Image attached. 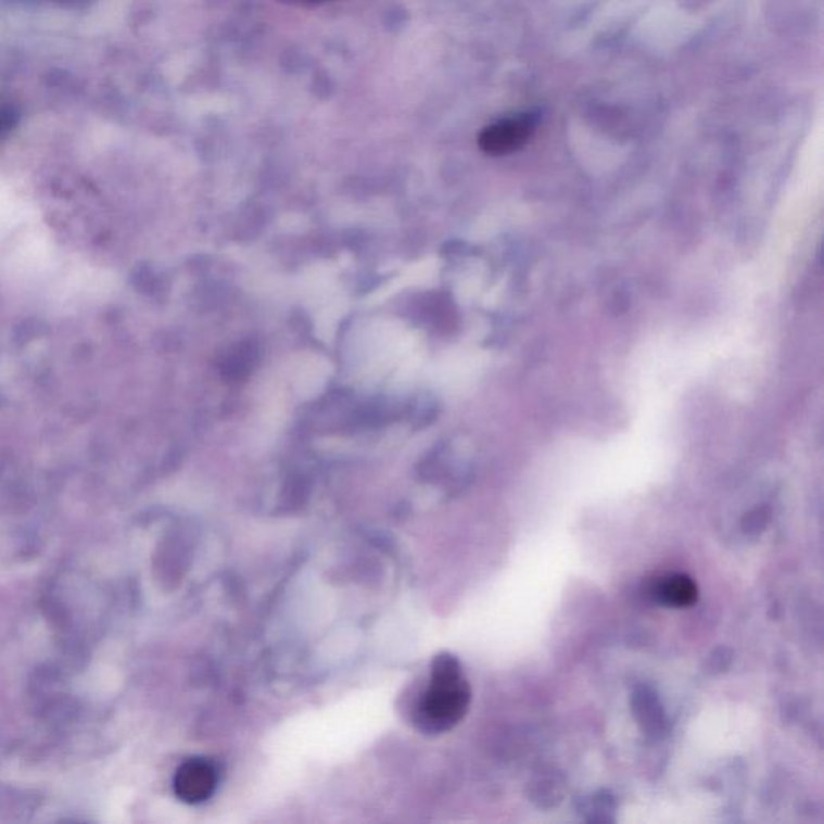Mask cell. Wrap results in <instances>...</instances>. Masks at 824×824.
Segmentation results:
<instances>
[{
  "instance_id": "obj_1",
  "label": "cell",
  "mask_w": 824,
  "mask_h": 824,
  "mask_svg": "<svg viewBox=\"0 0 824 824\" xmlns=\"http://www.w3.org/2000/svg\"><path fill=\"white\" fill-rule=\"evenodd\" d=\"M472 690L453 654H440L432 663L430 685L414 713V722L422 732L445 733L455 728L469 710Z\"/></svg>"
},
{
  "instance_id": "obj_2",
  "label": "cell",
  "mask_w": 824,
  "mask_h": 824,
  "mask_svg": "<svg viewBox=\"0 0 824 824\" xmlns=\"http://www.w3.org/2000/svg\"><path fill=\"white\" fill-rule=\"evenodd\" d=\"M216 786H218V772L208 760H187L176 772V796L190 806L208 800L215 794Z\"/></svg>"
},
{
  "instance_id": "obj_3",
  "label": "cell",
  "mask_w": 824,
  "mask_h": 824,
  "mask_svg": "<svg viewBox=\"0 0 824 824\" xmlns=\"http://www.w3.org/2000/svg\"><path fill=\"white\" fill-rule=\"evenodd\" d=\"M533 129H535V123L530 115L503 119L489 126L480 135L479 143L483 152L490 155H506L525 145L530 136L533 135Z\"/></svg>"
},
{
  "instance_id": "obj_4",
  "label": "cell",
  "mask_w": 824,
  "mask_h": 824,
  "mask_svg": "<svg viewBox=\"0 0 824 824\" xmlns=\"http://www.w3.org/2000/svg\"><path fill=\"white\" fill-rule=\"evenodd\" d=\"M630 703L644 736L652 740L660 739L665 734L667 717L656 690L647 685L636 686Z\"/></svg>"
},
{
  "instance_id": "obj_5",
  "label": "cell",
  "mask_w": 824,
  "mask_h": 824,
  "mask_svg": "<svg viewBox=\"0 0 824 824\" xmlns=\"http://www.w3.org/2000/svg\"><path fill=\"white\" fill-rule=\"evenodd\" d=\"M647 595L660 606L685 609L697 603L699 588L686 573H670L654 580Z\"/></svg>"
},
{
  "instance_id": "obj_6",
  "label": "cell",
  "mask_w": 824,
  "mask_h": 824,
  "mask_svg": "<svg viewBox=\"0 0 824 824\" xmlns=\"http://www.w3.org/2000/svg\"><path fill=\"white\" fill-rule=\"evenodd\" d=\"M580 810H582L583 815H586L588 822H613L617 803L613 796H610L607 790H600L590 799L583 800Z\"/></svg>"
},
{
  "instance_id": "obj_7",
  "label": "cell",
  "mask_w": 824,
  "mask_h": 824,
  "mask_svg": "<svg viewBox=\"0 0 824 824\" xmlns=\"http://www.w3.org/2000/svg\"><path fill=\"white\" fill-rule=\"evenodd\" d=\"M532 800L540 807H553L562 800L563 781L557 775H545L532 784Z\"/></svg>"
},
{
  "instance_id": "obj_8",
  "label": "cell",
  "mask_w": 824,
  "mask_h": 824,
  "mask_svg": "<svg viewBox=\"0 0 824 824\" xmlns=\"http://www.w3.org/2000/svg\"><path fill=\"white\" fill-rule=\"evenodd\" d=\"M769 507H756V509L750 510L749 514H746V517H744L743 523H740V525H743V530L747 533V535H757V533L765 530V527L769 525Z\"/></svg>"
},
{
  "instance_id": "obj_9",
  "label": "cell",
  "mask_w": 824,
  "mask_h": 824,
  "mask_svg": "<svg viewBox=\"0 0 824 824\" xmlns=\"http://www.w3.org/2000/svg\"><path fill=\"white\" fill-rule=\"evenodd\" d=\"M732 650L726 649V647H719V649L713 650V652L710 654L709 659H707V669H709L707 672H725V670L730 669V665H732Z\"/></svg>"
},
{
  "instance_id": "obj_10",
  "label": "cell",
  "mask_w": 824,
  "mask_h": 824,
  "mask_svg": "<svg viewBox=\"0 0 824 824\" xmlns=\"http://www.w3.org/2000/svg\"><path fill=\"white\" fill-rule=\"evenodd\" d=\"M308 2H319V0H308Z\"/></svg>"
}]
</instances>
